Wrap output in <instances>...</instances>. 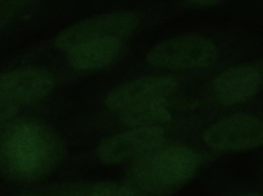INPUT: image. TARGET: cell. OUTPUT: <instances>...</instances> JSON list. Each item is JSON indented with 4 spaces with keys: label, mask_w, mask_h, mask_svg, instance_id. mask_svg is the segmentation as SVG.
<instances>
[{
    "label": "cell",
    "mask_w": 263,
    "mask_h": 196,
    "mask_svg": "<svg viewBox=\"0 0 263 196\" xmlns=\"http://www.w3.org/2000/svg\"><path fill=\"white\" fill-rule=\"evenodd\" d=\"M64 145L44 122L16 117L0 126V177L30 183L49 175L63 158Z\"/></svg>",
    "instance_id": "cell-1"
},
{
    "label": "cell",
    "mask_w": 263,
    "mask_h": 196,
    "mask_svg": "<svg viewBox=\"0 0 263 196\" xmlns=\"http://www.w3.org/2000/svg\"><path fill=\"white\" fill-rule=\"evenodd\" d=\"M53 196H145L134 186L116 182L71 185L60 188Z\"/></svg>",
    "instance_id": "cell-12"
},
{
    "label": "cell",
    "mask_w": 263,
    "mask_h": 196,
    "mask_svg": "<svg viewBox=\"0 0 263 196\" xmlns=\"http://www.w3.org/2000/svg\"><path fill=\"white\" fill-rule=\"evenodd\" d=\"M18 111V107L15 105L0 103V126L15 117Z\"/></svg>",
    "instance_id": "cell-14"
},
{
    "label": "cell",
    "mask_w": 263,
    "mask_h": 196,
    "mask_svg": "<svg viewBox=\"0 0 263 196\" xmlns=\"http://www.w3.org/2000/svg\"><path fill=\"white\" fill-rule=\"evenodd\" d=\"M28 3V2L25 1H0V29Z\"/></svg>",
    "instance_id": "cell-13"
},
{
    "label": "cell",
    "mask_w": 263,
    "mask_h": 196,
    "mask_svg": "<svg viewBox=\"0 0 263 196\" xmlns=\"http://www.w3.org/2000/svg\"><path fill=\"white\" fill-rule=\"evenodd\" d=\"M136 14L114 12L83 20L62 31L55 38L59 49L69 53L78 46L102 38L123 39L131 35L139 26Z\"/></svg>",
    "instance_id": "cell-4"
},
{
    "label": "cell",
    "mask_w": 263,
    "mask_h": 196,
    "mask_svg": "<svg viewBox=\"0 0 263 196\" xmlns=\"http://www.w3.org/2000/svg\"><path fill=\"white\" fill-rule=\"evenodd\" d=\"M219 56L216 45L205 37L185 35L170 38L147 54L148 64L160 69L193 70L210 67Z\"/></svg>",
    "instance_id": "cell-3"
},
{
    "label": "cell",
    "mask_w": 263,
    "mask_h": 196,
    "mask_svg": "<svg viewBox=\"0 0 263 196\" xmlns=\"http://www.w3.org/2000/svg\"><path fill=\"white\" fill-rule=\"evenodd\" d=\"M189 4L193 6H198V7H211V6H216L220 3L218 1H191L189 2Z\"/></svg>",
    "instance_id": "cell-15"
},
{
    "label": "cell",
    "mask_w": 263,
    "mask_h": 196,
    "mask_svg": "<svg viewBox=\"0 0 263 196\" xmlns=\"http://www.w3.org/2000/svg\"><path fill=\"white\" fill-rule=\"evenodd\" d=\"M239 196H263V193L259 192H247V193L242 194Z\"/></svg>",
    "instance_id": "cell-16"
},
{
    "label": "cell",
    "mask_w": 263,
    "mask_h": 196,
    "mask_svg": "<svg viewBox=\"0 0 263 196\" xmlns=\"http://www.w3.org/2000/svg\"><path fill=\"white\" fill-rule=\"evenodd\" d=\"M120 51V40L102 38L84 43L72 49L68 53V61L76 70H94L112 62Z\"/></svg>",
    "instance_id": "cell-10"
},
{
    "label": "cell",
    "mask_w": 263,
    "mask_h": 196,
    "mask_svg": "<svg viewBox=\"0 0 263 196\" xmlns=\"http://www.w3.org/2000/svg\"><path fill=\"white\" fill-rule=\"evenodd\" d=\"M199 165L200 159L191 148L162 146L135 160L129 172L132 186L148 195H170L195 177Z\"/></svg>",
    "instance_id": "cell-2"
},
{
    "label": "cell",
    "mask_w": 263,
    "mask_h": 196,
    "mask_svg": "<svg viewBox=\"0 0 263 196\" xmlns=\"http://www.w3.org/2000/svg\"><path fill=\"white\" fill-rule=\"evenodd\" d=\"M165 140V133L161 127L132 128L103 140L97 155L103 163L118 164L163 146Z\"/></svg>",
    "instance_id": "cell-6"
},
{
    "label": "cell",
    "mask_w": 263,
    "mask_h": 196,
    "mask_svg": "<svg viewBox=\"0 0 263 196\" xmlns=\"http://www.w3.org/2000/svg\"><path fill=\"white\" fill-rule=\"evenodd\" d=\"M120 118L131 128L161 127L171 120L165 100H153L139 103L120 111Z\"/></svg>",
    "instance_id": "cell-11"
},
{
    "label": "cell",
    "mask_w": 263,
    "mask_h": 196,
    "mask_svg": "<svg viewBox=\"0 0 263 196\" xmlns=\"http://www.w3.org/2000/svg\"><path fill=\"white\" fill-rule=\"evenodd\" d=\"M262 84V76L253 66H238L218 74L210 85V97L222 106L239 104L256 95Z\"/></svg>",
    "instance_id": "cell-8"
},
{
    "label": "cell",
    "mask_w": 263,
    "mask_h": 196,
    "mask_svg": "<svg viewBox=\"0 0 263 196\" xmlns=\"http://www.w3.org/2000/svg\"><path fill=\"white\" fill-rule=\"evenodd\" d=\"M55 86L53 75L43 69L25 67L0 74V103H35L47 96Z\"/></svg>",
    "instance_id": "cell-7"
},
{
    "label": "cell",
    "mask_w": 263,
    "mask_h": 196,
    "mask_svg": "<svg viewBox=\"0 0 263 196\" xmlns=\"http://www.w3.org/2000/svg\"><path fill=\"white\" fill-rule=\"evenodd\" d=\"M23 196H36V195H23Z\"/></svg>",
    "instance_id": "cell-17"
},
{
    "label": "cell",
    "mask_w": 263,
    "mask_h": 196,
    "mask_svg": "<svg viewBox=\"0 0 263 196\" xmlns=\"http://www.w3.org/2000/svg\"><path fill=\"white\" fill-rule=\"evenodd\" d=\"M207 146L220 152H239L263 145V119L236 114L210 125L203 134Z\"/></svg>",
    "instance_id": "cell-5"
},
{
    "label": "cell",
    "mask_w": 263,
    "mask_h": 196,
    "mask_svg": "<svg viewBox=\"0 0 263 196\" xmlns=\"http://www.w3.org/2000/svg\"><path fill=\"white\" fill-rule=\"evenodd\" d=\"M175 78L151 76L138 78L112 89L106 98L109 109L123 111L126 108L153 100H165L177 89Z\"/></svg>",
    "instance_id": "cell-9"
}]
</instances>
